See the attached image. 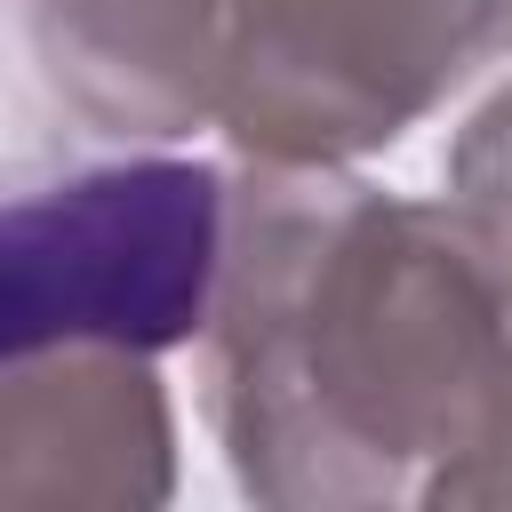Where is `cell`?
<instances>
[{
    "label": "cell",
    "mask_w": 512,
    "mask_h": 512,
    "mask_svg": "<svg viewBox=\"0 0 512 512\" xmlns=\"http://www.w3.org/2000/svg\"><path fill=\"white\" fill-rule=\"evenodd\" d=\"M200 384L240 496L272 512L424 496L512 392V248L464 200L240 160Z\"/></svg>",
    "instance_id": "obj_1"
},
{
    "label": "cell",
    "mask_w": 512,
    "mask_h": 512,
    "mask_svg": "<svg viewBox=\"0 0 512 512\" xmlns=\"http://www.w3.org/2000/svg\"><path fill=\"white\" fill-rule=\"evenodd\" d=\"M232 248V176L128 152L32 184L0 216V360L48 344L176 352L208 336Z\"/></svg>",
    "instance_id": "obj_2"
},
{
    "label": "cell",
    "mask_w": 512,
    "mask_h": 512,
    "mask_svg": "<svg viewBox=\"0 0 512 512\" xmlns=\"http://www.w3.org/2000/svg\"><path fill=\"white\" fill-rule=\"evenodd\" d=\"M512 48V0H240L216 128L240 160L352 168Z\"/></svg>",
    "instance_id": "obj_3"
},
{
    "label": "cell",
    "mask_w": 512,
    "mask_h": 512,
    "mask_svg": "<svg viewBox=\"0 0 512 512\" xmlns=\"http://www.w3.org/2000/svg\"><path fill=\"white\" fill-rule=\"evenodd\" d=\"M176 488V416L152 352L48 344L0 384V504L24 512H144Z\"/></svg>",
    "instance_id": "obj_4"
},
{
    "label": "cell",
    "mask_w": 512,
    "mask_h": 512,
    "mask_svg": "<svg viewBox=\"0 0 512 512\" xmlns=\"http://www.w3.org/2000/svg\"><path fill=\"white\" fill-rule=\"evenodd\" d=\"M240 0H16L56 104L88 136L176 144L216 128Z\"/></svg>",
    "instance_id": "obj_5"
},
{
    "label": "cell",
    "mask_w": 512,
    "mask_h": 512,
    "mask_svg": "<svg viewBox=\"0 0 512 512\" xmlns=\"http://www.w3.org/2000/svg\"><path fill=\"white\" fill-rule=\"evenodd\" d=\"M448 200H464L512 248V80L456 128V144H448Z\"/></svg>",
    "instance_id": "obj_6"
},
{
    "label": "cell",
    "mask_w": 512,
    "mask_h": 512,
    "mask_svg": "<svg viewBox=\"0 0 512 512\" xmlns=\"http://www.w3.org/2000/svg\"><path fill=\"white\" fill-rule=\"evenodd\" d=\"M416 504H512V392H504L496 416L424 480Z\"/></svg>",
    "instance_id": "obj_7"
}]
</instances>
